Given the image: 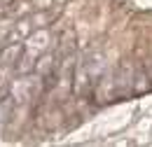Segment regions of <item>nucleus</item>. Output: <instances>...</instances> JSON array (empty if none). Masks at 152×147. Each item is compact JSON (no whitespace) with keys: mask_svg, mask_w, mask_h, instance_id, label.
I'll list each match as a JSON object with an SVG mask.
<instances>
[{"mask_svg":"<svg viewBox=\"0 0 152 147\" xmlns=\"http://www.w3.org/2000/svg\"><path fill=\"white\" fill-rule=\"evenodd\" d=\"M58 12H61V9H56V7H54V9H49V7H47V9L38 12V14L31 19L28 23H31V28H45V26H49V23L58 17Z\"/></svg>","mask_w":152,"mask_h":147,"instance_id":"nucleus-1","label":"nucleus"},{"mask_svg":"<svg viewBox=\"0 0 152 147\" xmlns=\"http://www.w3.org/2000/svg\"><path fill=\"white\" fill-rule=\"evenodd\" d=\"M56 68V61H54V54H45L42 58H38V63H35V70L42 75H47V73H52Z\"/></svg>","mask_w":152,"mask_h":147,"instance_id":"nucleus-2","label":"nucleus"},{"mask_svg":"<svg viewBox=\"0 0 152 147\" xmlns=\"http://www.w3.org/2000/svg\"><path fill=\"white\" fill-rule=\"evenodd\" d=\"M14 0H0V7H7V5H12Z\"/></svg>","mask_w":152,"mask_h":147,"instance_id":"nucleus-3","label":"nucleus"},{"mask_svg":"<svg viewBox=\"0 0 152 147\" xmlns=\"http://www.w3.org/2000/svg\"><path fill=\"white\" fill-rule=\"evenodd\" d=\"M2 47H5V44H2V42H0V52H2Z\"/></svg>","mask_w":152,"mask_h":147,"instance_id":"nucleus-4","label":"nucleus"}]
</instances>
